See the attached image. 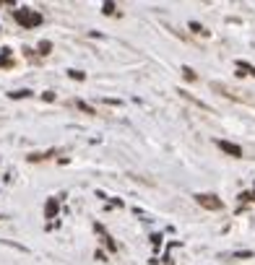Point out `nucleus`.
I'll use <instances>...</instances> for the list:
<instances>
[{"instance_id":"f257e3e1","label":"nucleus","mask_w":255,"mask_h":265,"mask_svg":"<svg viewBox=\"0 0 255 265\" xmlns=\"http://www.w3.org/2000/svg\"><path fill=\"white\" fill-rule=\"evenodd\" d=\"M16 21L21 26H26V29H34V26L42 24V16L34 13V11H29V8H21V11H16Z\"/></svg>"},{"instance_id":"f03ea898","label":"nucleus","mask_w":255,"mask_h":265,"mask_svg":"<svg viewBox=\"0 0 255 265\" xmlns=\"http://www.w3.org/2000/svg\"><path fill=\"white\" fill-rule=\"evenodd\" d=\"M196 200L201 203L203 208H211V211H221V208H224V203H221L216 195H196Z\"/></svg>"},{"instance_id":"7ed1b4c3","label":"nucleus","mask_w":255,"mask_h":265,"mask_svg":"<svg viewBox=\"0 0 255 265\" xmlns=\"http://www.w3.org/2000/svg\"><path fill=\"white\" fill-rule=\"evenodd\" d=\"M224 153H229V156H234V159H239V156H242V148H239L237 143H232V140H219L216 143Z\"/></svg>"},{"instance_id":"20e7f679","label":"nucleus","mask_w":255,"mask_h":265,"mask_svg":"<svg viewBox=\"0 0 255 265\" xmlns=\"http://www.w3.org/2000/svg\"><path fill=\"white\" fill-rule=\"evenodd\" d=\"M55 216H57V200L50 198L47 206H44V218H55Z\"/></svg>"},{"instance_id":"39448f33","label":"nucleus","mask_w":255,"mask_h":265,"mask_svg":"<svg viewBox=\"0 0 255 265\" xmlns=\"http://www.w3.org/2000/svg\"><path fill=\"white\" fill-rule=\"evenodd\" d=\"M237 68L245 70V73H250V75H255V65H250V62H245V60H237Z\"/></svg>"},{"instance_id":"423d86ee","label":"nucleus","mask_w":255,"mask_h":265,"mask_svg":"<svg viewBox=\"0 0 255 265\" xmlns=\"http://www.w3.org/2000/svg\"><path fill=\"white\" fill-rule=\"evenodd\" d=\"M232 257L234 260H247V257H252V252L250 249H239V252H232Z\"/></svg>"},{"instance_id":"0eeeda50","label":"nucleus","mask_w":255,"mask_h":265,"mask_svg":"<svg viewBox=\"0 0 255 265\" xmlns=\"http://www.w3.org/2000/svg\"><path fill=\"white\" fill-rule=\"evenodd\" d=\"M68 75L73 78V81H83V78H86V75H83L81 70H68Z\"/></svg>"},{"instance_id":"6e6552de","label":"nucleus","mask_w":255,"mask_h":265,"mask_svg":"<svg viewBox=\"0 0 255 265\" xmlns=\"http://www.w3.org/2000/svg\"><path fill=\"white\" fill-rule=\"evenodd\" d=\"M24 97H29V91L24 89V91H13L11 94V99H24Z\"/></svg>"},{"instance_id":"1a4fd4ad","label":"nucleus","mask_w":255,"mask_h":265,"mask_svg":"<svg viewBox=\"0 0 255 265\" xmlns=\"http://www.w3.org/2000/svg\"><path fill=\"white\" fill-rule=\"evenodd\" d=\"M190 29H193V31H198V34H206V31H203V26H201L198 21H193V24H190Z\"/></svg>"},{"instance_id":"9d476101","label":"nucleus","mask_w":255,"mask_h":265,"mask_svg":"<svg viewBox=\"0 0 255 265\" xmlns=\"http://www.w3.org/2000/svg\"><path fill=\"white\" fill-rule=\"evenodd\" d=\"M102 11H104V13H115V3H104Z\"/></svg>"},{"instance_id":"9b49d317","label":"nucleus","mask_w":255,"mask_h":265,"mask_svg":"<svg viewBox=\"0 0 255 265\" xmlns=\"http://www.w3.org/2000/svg\"><path fill=\"white\" fill-rule=\"evenodd\" d=\"M183 73H185V78H190V81H196V73H193L190 68H183Z\"/></svg>"},{"instance_id":"f8f14e48","label":"nucleus","mask_w":255,"mask_h":265,"mask_svg":"<svg viewBox=\"0 0 255 265\" xmlns=\"http://www.w3.org/2000/svg\"><path fill=\"white\" fill-rule=\"evenodd\" d=\"M250 195H252V198H255V185H252V193H250Z\"/></svg>"}]
</instances>
